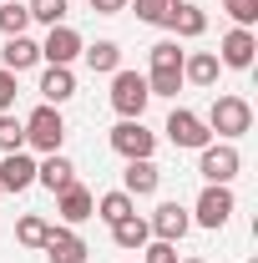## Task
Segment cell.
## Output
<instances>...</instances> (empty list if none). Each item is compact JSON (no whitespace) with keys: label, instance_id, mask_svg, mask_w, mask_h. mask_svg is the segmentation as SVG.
<instances>
[{"label":"cell","instance_id":"4dcf8cb0","mask_svg":"<svg viewBox=\"0 0 258 263\" xmlns=\"http://www.w3.org/2000/svg\"><path fill=\"white\" fill-rule=\"evenodd\" d=\"M142 253H147V263H177V248H172V243H162V238H152Z\"/></svg>","mask_w":258,"mask_h":263},{"label":"cell","instance_id":"ac0fdd59","mask_svg":"<svg viewBox=\"0 0 258 263\" xmlns=\"http://www.w3.org/2000/svg\"><path fill=\"white\" fill-rule=\"evenodd\" d=\"M167 26H172L177 35H188V41H193V35L208 31V15H202V5H182V0H172V15H167Z\"/></svg>","mask_w":258,"mask_h":263},{"label":"cell","instance_id":"5bb4252c","mask_svg":"<svg viewBox=\"0 0 258 263\" xmlns=\"http://www.w3.org/2000/svg\"><path fill=\"white\" fill-rule=\"evenodd\" d=\"M56 213H61L66 223H71V228H76V223H86V218H91V213H97V197L86 193V187H81V182H71V187H66V193H56Z\"/></svg>","mask_w":258,"mask_h":263},{"label":"cell","instance_id":"8992f818","mask_svg":"<svg viewBox=\"0 0 258 263\" xmlns=\"http://www.w3.org/2000/svg\"><path fill=\"white\" fill-rule=\"evenodd\" d=\"M238 167H243V157H238V147H233V142H208V147H202V162H197V172H202V177H208V182H233V177H238Z\"/></svg>","mask_w":258,"mask_h":263},{"label":"cell","instance_id":"f546056e","mask_svg":"<svg viewBox=\"0 0 258 263\" xmlns=\"http://www.w3.org/2000/svg\"><path fill=\"white\" fill-rule=\"evenodd\" d=\"M223 10L233 15V21H238V26H243V31H248V26L258 21V0H223Z\"/></svg>","mask_w":258,"mask_h":263},{"label":"cell","instance_id":"52a82bcc","mask_svg":"<svg viewBox=\"0 0 258 263\" xmlns=\"http://www.w3.org/2000/svg\"><path fill=\"white\" fill-rule=\"evenodd\" d=\"M202 228H223L228 218H233V193H228L223 182H208L202 197H197V213H193Z\"/></svg>","mask_w":258,"mask_h":263},{"label":"cell","instance_id":"ba28073f","mask_svg":"<svg viewBox=\"0 0 258 263\" xmlns=\"http://www.w3.org/2000/svg\"><path fill=\"white\" fill-rule=\"evenodd\" d=\"M147 228H152V238H162V243H177L182 233L193 228V218H188V208H182V202H162L157 213H152V223H147Z\"/></svg>","mask_w":258,"mask_h":263},{"label":"cell","instance_id":"5b68a950","mask_svg":"<svg viewBox=\"0 0 258 263\" xmlns=\"http://www.w3.org/2000/svg\"><path fill=\"white\" fill-rule=\"evenodd\" d=\"M167 142H172V147H193V152H202V147L213 142V132H208V122H202L197 111L177 106V111L167 117Z\"/></svg>","mask_w":258,"mask_h":263},{"label":"cell","instance_id":"7a4b0ae2","mask_svg":"<svg viewBox=\"0 0 258 263\" xmlns=\"http://www.w3.org/2000/svg\"><path fill=\"white\" fill-rule=\"evenodd\" d=\"M248 127H253V106H248L243 97H218V101H213L208 132H218V137H243Z\"/></svg>","mask_w":258,"mask_h":263},{"label":"cell","instance_id":"44dd1931","mask_svg":"<svg viewBox=\"0 0 258 263\" xmlns=\"http://www.w3.org/2000/svg\"><path fill=\"white\" fill-rule=\"evenodd\" d=\"M81 56L91 71H122V46L117 41H97V46H81Z\"/></svg>","mask_w":258,"mask_h":263},{"label":"cell","instance_id":"3957f363","mask_svg":"<svg viewBox=\"0 0 258 263\" xmlns=\"http://www.w3.org/2000/svg\"><path fill=\"white\" fill-rule=\"evenodd\" d=\"M147 76H137V71H112V106L122 111V117H142L147 111Z\"/></svg>","mask_w":258,"mask_h":263},{"label":"cell","instance_id":"9a60e30c","mask_svg":"<svg viewBox=\"0 0 258 263\" xmlns=\"http://www.w3.org/2000/svg\"><path fill=\"white\" fill-rule=\"evenodd\" d=\"M35 61H41V46H35L31 35H5V51H0V66H5V71L21 76V71H31Z\"/></svg>","mask_w":258,"mask_h":263},{"label":"cell","instance_id":"d4e9b609","mask_svg":"<svg viewBox=\"0 0 258 263\" xmlns=\"http://www.w3.org/2000/svg\"><path fill=\"white\" fill-rule=\"evenodd\" d=\"M26 26H31V10L15 5V0H0V31L5 35H26Z\"/></svg>","mask_w":258,"mask_h":263},{"label":"cell","instance_id":"9c48e42d","mask_svg":"<svg viewBox=\"0 0 258 263\" xmlns=\"http://www.w3.org/2000/svg\"><path fill=\"white\" fill-rule=\"evenodd\" d=\"M76 56H81V35L71 31V26H51L46 46H41V61H51V66H71Z\"/></svg>","mask_w":258,"mask_h":263},{"label":"cell","instance_id":"f1b7e54d","mask_svg":"<svg viewBox=\"0 0 258 263\" xmlns=\"http://www.w3.org/2000/svg\"><path fill=\"white\" fill-rule=\"evenodd\" d=\"M147 91L152 97H177L182 91V71H152L147 76Z\"/></svg>","mask_w":258,"mask_h":263},{"label":"cell","instance_id":"7c38bea8","mask_svg":"<svg viewBox=\"0 0 258 263\" xmlns=\"http://www.w3.org/2000/svg\"><path fill=\"white\" fill-rule=\"evenodd\" d=\"M157 182H162V172H157L152 157H137V162H127V172H122V193H132V197H152Z\"/></svg>","mask_w":258,"mask_h":263},{"label":"cell","instance_id":"d6a6232c","mask_svg":"<svg viewBox=\"0 0 258 263\" xmlns=\"http://www.w3.org/2000/svg\"><path fill=\"white\" fill-rule=\"evenodd\" d=\"M91 10L97 15H117V10H127V0H91Z\"/></svg>","mask_w":258,"mask_h":263},{"label":"cell","instance_id":"d6986e66","mask_svg":"<svg viewBox=\"0 0 258 263\" xmlns=\"http://www.w3.org/2000/svg\"><path fill=\"white\" fill-rule=\"evenodd\" d=\"M218 56L213 51H197V56H182V81H193V86H213L218 81Z\"/></svg>","mask_w":258,"mask_h":263},{"label":"cell","instance_id":"83f0119b","mask_svg":"<svg viewBox=\"0 0 258 263\" xmlns=\"http://www.w3.org/2000/svg\"><path fill=\"white\" fill-rule=\"evenodd\" d=\"M152 71H182V51H177V41H157V46H152Z\"/></svg>","mask_w":258,"mask_h":263},{"label":"cell","instance_id":"1f68e13d","mask_svg":"<svg viewBox=\"0 0 258 263\" xmlns=\"http://www.w3.org/2000/svg\"><path fill=\"white\" fill-rule=\"evenodd\" d=\"M10 106H15V71L0 66V111H10Z\"/></svg>","mask_w":258,"mask_h":263},{"label":"cell","instance_id":"30bf717a","mask_svg":"<svg viewBox=\"0 0 258 263\" xmlns=\"http://www.w3.org/2000/svg\"><path fill=\"white\" fill-rule=\"evenodd\" d=\"M41 253H46V263H86L91 248H86L71 228H51V238H46V248H41Z\"/></svg>","mask_w":258,"mask_h":263},{"label":"cell","instance_id":"836d02e7","mask_svg":"<svg viewBox=\"0 0 258 263\" xmlns=\"http://www.w3.org/2000/svg\"><path fill=\"white\" fill-rule=\"evenodd\" d=\"M188 263H202V258H188Z\"/></svg>","mask_w":258,"mask_h":263},{"label":"cell","instance_id":"6da1fadb","mask_svg":"<svg viewBox=\"0 0 258 263\" xmlns=\"http://www.w3.org/2000/svg\"><path fill=\"white\" fill-rule=\"evenodd\" d=\"M61 142H66V122H61V111L56 106H35L31 117H26V147H35V152H61Z\"/></svg>","mask_w":258,"mask_h":263},{"label":"cell","instance_id":"2e32d148","mask_svg":"<svg viewBox=\"0 0 258 263\" xmlns=\"http://www.w3.org/2000/svg\"><path fill=\"white\" fill-rule=\"evenodd\" d=\"M35 182H41V187H46V193H66V187H71V182H76V167L66 162L61 152H51V157H46V162H35Z\"/></svg>","mask_w":258,"mask_h":263},{"label":"cell","instance_id":"603a6c76","mask_svg":"<svg viewBox=\"0 0 258 263\" xmlns=\"http://www.w3.org/2000/svg\"><path fill=\"white\" fill-rule=\"evenodd\" d=\"M46 238H51V223L35 218V213H26V218L15 223V243H21V248H46Z\"/></svg>","mask_w":258,"mask_h":263},{"label":"cell","instance_id":"8fae6325","mask_svg":"<svg viewBox=\"0 0 258 263\" xmlns=\"http://www.w3.org/2000/svg\"><path fill=\"white\" fill-rule=\"evenodd\" d=\"M253 51H258V35L243 31V26H233V31L223 35V56H218V61L233 66V71H248V66H253Z\"/></svg>","mask_w":258,"mask_h":263},{"label":"cell","instance_id":"4fadbf2b","mask_svg":"<svg viewBox=\"0 0 258 263\" xmlns=\"http://www.w3.org/2000/svg\"><path fill=\"white\" fill-rule=\"evenodd\" d=\"M35 182V162L26 152H5V162H0V193H26Z\"/></svg>","mask_w":258,"mask_h":263},{"label":"cell","instance_id":"484cf974","mask_svg":"<svg viewBox=\"0 0 258 263\" xmlns=\"http://www.w3.org/2000/svg\"><path fill=\"white\" fill-rule=\"evenodd\" d=\"M137 5V21H147V26H167V15H172V0H127Z\"/></svg>","mask_w":258,"mask_h":263},{"label":"cell","instance_id":"277c9868","mask_svg":"<svg viewBox=\"0 0 258 263\" xmlns=\"http://www.w3.org/2000/svg\"><path fill=\"white\" fill-rule=\"evenodd\" d=\"M152 147H157V137L142 127V117H122V122L112 127V152H122L127 162H137V157H152Z\"/></svg>","mask_w":258,"mask_h":263},{"label":"cell","instance_id":"cb8c5ba5","mask_svg":"<svg viewBox=\"0 0 258 263\" xmlns=\"http://www.w3.org/2000/svg\"><path fill=\"white\" fill-rule=\"evenodd\" d=\"M0 152H26V122L0 111Z\"/></svg>","mask_w":258,"mask_h":263},{"label":"cell","instance_id":"e0dca14e","mask_svg":"<svg viewBox=\"0 0 258 263\" xmlns=\"http://www.w3.org/2000/svg\"><path fill=\"white\" fill-rule=\"evenodd\" d=\"M41 97H46V106H61V101L76 97V76H71V66H46V76H41Z\"/></svg>","mask_w":258,"mask_h":263},{"label":"cell","instance_id":"ffe728a7","mask_svg":"<svg viewBox=\"0 0 258 263\" xmlns=\"http://www.w3.org/2000/svg\"><path fill=\"white\" fill-rule=\"evenodd\" d=\"M112 238H117V248H137V253H142V248L152 243V228H147V218L132 213V218H122V223H112Z\"/></svg>","mask_w":258,"mask_h":263},{"label":"cell","instance_id":"4316f807","mask_svg":"<svg viewBox=\"0 0 258 263\" xmlns=\"http://www.w3.org/2000/svg\"><path fill=\"white\" fill-rule=\"evenodd\" d=\"M26 10H31V21H41V26H61L66 21V0H31Z\"/></svg>","mask_w":258,"mask_h":263},{"label":"cell","instance_id":"7402d4cb","mask_svg":"<svg viewBox=\"0 0 258 263\" xmlns=\"http://www.w3.org/2000/svg\"><path fill=\"white\" fill-rule=\"evenodd\" d=\"M137 208H132V193H106L97 197V213L91 218H101V223H122V218H132Z\"/></svg>","mask_w":258,"mask_h":263}]
</instances>
